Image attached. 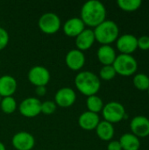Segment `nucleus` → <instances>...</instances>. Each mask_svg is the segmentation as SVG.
Masks as SVG:
<instances>
[{"label":"nucleus","mask_w":149,"mask_h":150,"mask_svg":"<svg viewBox=\"0 0 149 150\" xmlns=\"http://www.w3.org/2000/svg\"><path fill=\"white\" fill-rule=\"evenodd\" d=\"M97 135L102 141H111L114 135V127L112 123L103 120L100 121L95 129Z\"/></svg>","instance_id":"nucleus-19"},{"label":"nucleus","mask_w":149,"mask_h":150,"mask_svg":"<svg viewBox=\"0 0 149 150\" xmlns=\"http://www.w3.org/2000/svg\"><path fill=\"white\" fill-rule=\"evenodd\" d=\"M18 83L16 79L9 75H4L0 77V97H12L16 92Z\"/></svg>","instance_id":"nucleus-17"},{"label":"nucleus","mask_w":149,"mask_h":150,"mask_svg":"<svg viewBox=\"0 0 149 150\" xmlns=\"http://www.w3.org/2000/svg\"><path fill=\"white\" fill-rule=\"evenodd\" d=\"M29 82L35 87L46 86L50 81V72L48 69L43 66H34L32 67L27 75Z\"/></svg>","instance_id":"nucleus-8"},{"label":"nucleus","mask_w":149,"mask_h":150,"mask_svg":"<svg viewBox=\"0 0 149 150\" xmlns=\"http://www.w3.org/2000/svg\"><path fill=\"white\" fill-rule=\"evenodd\" d=\"M65 62L71 70H80L81 69H83L85 63V56L83 52L78 49H71L66 54Z\"/></svg>","instance_id":"nucleus-13"},{"label":"nucleus","mask_w":149,"mask_h":150,"mask_svg":"<svg viewBox=\"0 0 149 150\" xmlns=\"http://www.w3.org/2000/svg\"><path fill=\"white\" fill-rule=\"evenodd\" d=\"M117 4L123 11H134L141 7L142 2L141 0H118Z\"/></svg>","instance_id":"nucleus-23"},{"label":"nucleus","mask_w":149,"mask_h":150,"mask_svg":"<svg viewBox=\"0 0 149 150\" xmlns=\"http://www.w3.org/2000/svg\"><path fill=\"white\" fill-rule=\"evenodd\" d=\"M85 25L80 18H71L68 19L63 25V32L68 37L76 38L83 30Z\"/></svg>","instance_id":"nucleus-15"},{"label":"nucleus","mask_w":149,"mask_h":150,"mask_svg":"<svg viewBox=\"0 0 149 150\" xmlns=\"http://www.w3.org/2000/svg\"><path fill=\"white\" fill-rule=\"evenodd\" d=\"M112 66L117 74L124 76H129L136 72L138 69V62L131 54H121L117 55Z\"/></svg>","instance_id":"nucleus-4"},{"label":"nucleus","mask_w":149,"mask_h":150,"mask_svg":"<svg viewBox=\"0 0 149 150\" xmlns=\"http://www.w3.org/2000/svg\"><path fill=\"white\" fill-rule=\"evenodd\" d=\"M102 113L105 120L112 124L118 123L126 117V110L124 105L115 101L105 105L102 110Z\"/></svg>","instance_id":"nucleus-5"},{"label":"nucleus","mask_w":149,"mask_h":150,"mask_svg":"<svg viewBox=\"0 0 149 150\" xmlns=\"http://www.w3.org/2000/svg\"><path fill=\"white\" fill-rule=\"evenodd\" d=\"M35 92L38 96L40 97H43L46 95L47 93V89H46V86H38L36 87L35 89Z\"/></svg>","instance_id":"nucleus-30"},{"label":"nucleus","mask_w":149,"mask_h":150,"mask_svg":"<svg viewBox=\"0 0 149 150\" xmlns=\"http://www.w3.org/2000/svg\"><path fill=\"white\" fill-rule=\"evenodd\" d=\"M39 28L46 34H54L57 33L61 25L59 16L54 12H46L40 16L39 22Z\"/></svg>","instance_id":"nucleus-6"},{"label":"nucleus","mask_w":149,"mask_h":150,"mask_svg":"<svg viewBox=\"0 0 149 150\" xmlns=\"http://www.w3.org/2000/svg\"><path fill=\"white\" fill-rule=\"evenodd\" d=\"M75 85L78 91L84 96L97 95L101 87L99 77L90 71H81L75 78Z\"/></svg>","instance_id":"nucleus-2"},{"label":"nucleus","mask_w":149,"mask_h":150,"mask_svg":"<svg viewBox=\"0 0 149 150\" xmlns=\"http://www.w3.org/2000/svg\"><path fill=\"white\" fill-rule=\"evenodd\" d=\"M0 102H1V97H0Z\"/></svg>","instance_id":"nucleus-33"},{"label":"nucleus","mask_w":149,"mask_h":150,"mask_svg":"<svg viewBox=\"0 0 149 150\" xmlns=\"http://www.w3.org/2000/svg\"><path fill=\"white\" fill-rule=\"evenodd\" d=\"M138 47L142 50H148L149 49V36L143 35L138 39Z\"/></svg>","instance_id":"nucleus-28"},{"label":"nucleus","mask_w":149,"mask_h":150,"mask_svg":"<svg viewBox=\"0 0 149 150\" xmlns=\"http://www.w3.org/2000/svg\"><path fill=\"white\" fill-rule=\"evenodd\" d=\"M130 127L133 134L138 138H144L149 135V120L145 116L134 117L131 120Z\"/></svg>","instance_id":"nucleus-12"},{"label":"nucleus","mask_w":149,"mask_h":150,"mask_svg":"<svg viewBox=\"0 0 149 150\" xmlns=\"http://www.w3.org/2000/svg\"><path fill=\"white\" fill-rule=\"evenodd\" d=\"M76 99V94L75 91L69 87H63L58 90L54 95V103L56 105L68 108L72 106Z\"/></svg>","instance_id":"nucleus-10"},{"label":"nucleus","mask_w":149,"mask_h":150,"mask_svg":"<svg viewBox=\"0 0 149 150\" xmlns=\"http://www.w3.org/2000/svg\"><path fill=\"white\" fill-rule=\"evenodd\" d=\"M97 55L98 61L104 66L112 65L117 57L114 48L111 47L110 45H102L98 48Z\"/></svg>","instance_id":"nucleus-18"},{"label":"nucleus","mask_w":149,"mask_h":150,"mask_svg":"<svg viewBox=\"0 0 149 150\" xmlns=\"http://www.w3.org/2000/svg\"><path fill=\"white\" fill-rule=\"evenodd\" d=\"M107 150H122V148L119 141H112L109 142Z\"/></svg>","instance_id":"nucleus-29"},{"label":"nucleus","mask_w":149,"mask_h":150,"mask_svg":"<svg viewBox=\"0 0 149 150\" xmlns=\"http://www.w3.org/2000/svg\"><path fill=\"white\" fill-rule=\"evenodd\" d=\"M0 150H6V149H5V146L0 142Z\"/></svg>","instance_id":"nucleus-31"},{"label":"nucleus","mask_w":149,"mask_h":150,"mask_svg":"<svg viewBox=\"0 0 149 150\" xmlns=\"http://www.w3.org/2000/svg\"><path fill=\"white\" fill-rule=\"evenodd\" d=\"M116 45L121 54H131L138 47V39L133 34H123L117 39Z\"/></svg>","instance_id":"nucleus-11"},{"label":"nucleus","mask_w":149,"mask_h":150,"mask_svg":"<svg viewBox=\"0 0 149 150\" xmlns=\"http://www.w3.org/2000/svg\"><path fill=\"white\" fill-rule=\"evenodd\" d=\"M100 122L98 114L86 111L83 112L78 119V124L83 130L91 131L97 128V125Z\"/></svg>","instance_id":"nucleus-16"},{"label":"nucleus","mask_w":149,"mask_h":150,"mask_svg":"<svg viewBox=\"0 0 149 150\" xmlns=\"http://www.w3.org/2000/svg\"><path fill=\"white\" fill-rule=\"evenodd\" d=\"M95 39L101 45H110L119 38V29L112 20L105 19L93 30Z\"/></svg>","instance_id":"nucleus-3"},{"label":"nucleus","mask_w":149,"mask_h":150,"mask_svg":"<svg viewBox=\"0 0 149 150\" xmlns=\"http://www.w3.org/2000/svg\"><path fill=\"white\" fill-rule=\"evenodd\" d=\"M86 105H87L89 112L97 114L99 112H101L103 110V107L105 105H104V102L101 99V98H99L97 95H93V96L88 97V98L86 100Z\"/></svg>","instance_id":"nucleus-21"},{"label":"nucleus","mask_w":149,"mask_h":150,"mask_svg":"<svg viewBox=\"0 0 149 150\" xmlns=\"http://www.w3.org/2000/svg\"><path fill=\"white\" fill-rule=\"evenodd\" d=\"M133 84L140 91H147L149 88V77L143 73L137 74L133 77Z\"/></svg>","instance_id":"nucleus-24"},{"label":"nucleus","mask_w":149,"mask_h":150,"mask_svg":"<svg viewBox=\"0 0 149 150\" xmlns=\"http://www.w3.org/2000/svg\"><path fill=\"white\" fill-rule=\"evenodd\" d=\"M0 107L5 114H11L17 109V102L13 97L3 98L0 102Z\"/></svg>","instance_id":"nucleus-22"},{"label":"nucleus","mask_w":149,"mask_h":150,"mask_svg":"<svg viewBox=\"0 0 149 150\" xmlns=\"http://www.w3.org/2000/svg\"><path fill=\"white\" fill-rule=\"evenodd\" d=\"M18 111L24 117L34 118L41 113V102L33 97L26 98L19 104Z\"/></svg>","instance_id":"nucleus-7"},{"label":"nucleus","mask_w":149,"mask_h":150,"mask_svg":"<svg viewBox=\"0 0 149 150\" xmlns=\"http://www.w3.org/2000/svg\"><path fill=\"white\" fill-rule=\"evenodd\" d=\"M122 150H139L141 147L140 140L133 134H125L119 139Z\"/></svg>","instance_id":"nucleus-20"},{"label":"nucleus","mask_w":149,"mask_h":150,"mask_svg":"<svg viewBox=\"0 0 149 150\" xmlns=\"http://www.w3.org/2000/svg\"><path fill=\"white\" fill-rule=\"evenodd\" d=\"M11 143L15 149L32 150L35 145V139L30 133L21 131L13 135Z\"/></svg>","instance_id":"nucleus-9"},{"label":"nucleus","mask_w":149,"mask_h":150,"mask_svg":"<svg viewBox=\"0 0 149 150\" xmlns=\"http://www.w3.org/2000/svg\"><path fill=\"white\" fill-rule=\"evenodd\" d=\"M116 71L113 68L112 65H107V66H103L99 71V76L101 79L105 81H110L113 79L116 76Z\"/></svg>","instance_id":"nucleus-25"},{"label":"nucleus","mask_w":149,"mask_h":150,"mask_svg":"<svg viewBox=\"0 0 149 150\" xmlns=\"http://www.w3.org/2000/svg\"><path fill=\"white\" fill-rule=\"evenodd\" d=\"M148 95H149V88H148Z\"/></svg>","instance_id":"nucleus-32"},{"label":"nucleus","mask_w":149,"mask_h":150,"mask_svg":"<svg viewBox=\"0 0 149 150\" xmlns=\"http://www.w3.org/2000/svg\"><path fill=\"white\" fill-rule=\"evenodd\" d=\"M56 104L54 101H45L43 103H41V112L46 114V115H50L53 114L55 110H56Z\"/></svg>","instance_id":"nucleus-26"},{"label":"nucleus","mask_w":149,"mask_h":150,"mask_svg":"<svg viewBox=\"0 0 149 150\" xmlns=\"http://www.w3.org/2000/svg\"><path fill=\"white\" fill-rule=\"evenodd\" d=\"M85 25L96 27L106 19V9L98 0H90L81 9V18Z\"/></svg>","instance_id":"nucleus-1"},{"label":"nucleus","mask_w":149,"mask_h":150,"mask_svg":"<svg viewBox=\"0 0 149 150\" xmlns=\"http://www.w3.org/2000/svg\"><path fill=\"white\" fill-rule=\"evenodd\" d=\"M95 35L92 29L85 28L76 38V49L83 52L90 49L95 42Z\"/></svg>","instance_id":"nucleus-14"},{"label":"nucleus","mask_w":149,"mask_h":150,"mask_svg":"<svg viewBox=\"0 0 149 150\" xmlns=\"http://www.w3.org/2000/svg\"><path fill=\"white\" fill-rule=\"evenodd\" d=\"M9 33L8 32L0 26V51L4 49L9 43Z\"/></svg>","instance_id":"nucleus-27"}]
</instances>
